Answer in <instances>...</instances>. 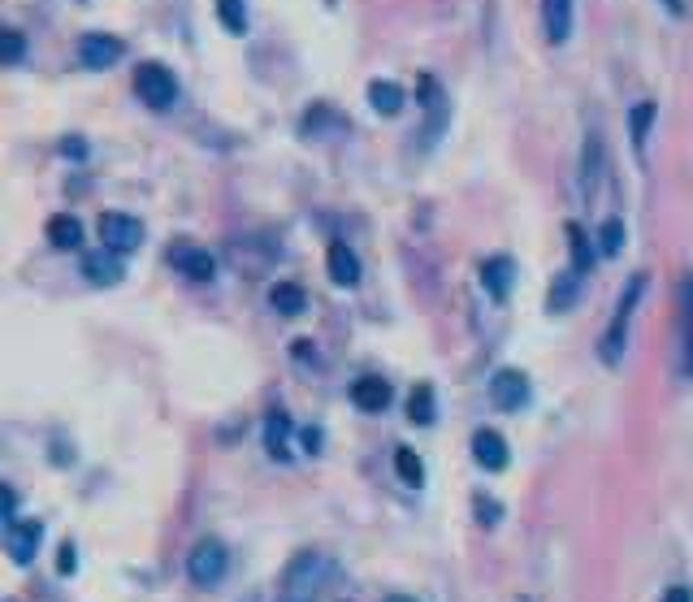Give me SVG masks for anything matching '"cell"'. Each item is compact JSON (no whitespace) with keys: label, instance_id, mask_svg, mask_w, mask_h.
Here are the masks:
<instances>
[{"label":"cell","instance_id":"obj_1","mask_svg":"<svg viewBox=\"0 0 693 602\" xmlns=\"http://www.w3.org/2000/svg\"><path fill=\"white\" fill-rule=\"evenodd\" d=\"M334 577V559L325 551H304L295 555L282 572V585H278V598L273 602H317L321 590L330 585Z\"/></svg>","mask_w":693,"mask_h":602},{"label":"cell","instance_id":"obj_2","mask_svg":"<svg viewBox=\"0 0 693 602\" xmlns=\"http://www.w3.org/2000/svg\"><path fill=\"white\" fill-rule=\"evenodd\" d=\"M226 572H230V551H226V542H217V538L195 542V551H191V559H187V577L200 585V590H217V585L226 581Z\"/></svg>","mask_w":693,"mask_h":602},{"label":"cell","instance_id":"obj_3","mask_svg":"<svg viewBox=\"0 0 693 602\" xmlns=\"http://www.w3.org/2000/svg\"><path fill=\"white\" fill-rule=\"evenodd\" d=\"M642 291H646V273H637V278L629 282V291H624V299H620L616 317H611V330L603 334V347H598L603 364H620L624 338H629V321H633V308H637V299H642Z\"/></svg>","mask_w":693,"mask_h":602},{"label":"cell","instance_id":"obj_4","mask_svg":"<svg viewBox=\"0 0 693 602\" xmlns=\"http://www.w3.org/2000/svg\"><path fill=\"white\" fill-rule=\"evenodd\" d=\"M135 96L148 104V109H169V104L178 100V83H174V74L165 70L161 61H143L135 65Z\"/></svg>","mask_w":693,"mask_h":602},{"label":"cell","instance_id":"obj_5","mask_svg":"<svg viewBox=\"0 0 693 602\" xmlns=\"http://www.w3.org/2000/svg\"><path fill=\"white\" fill-rule=\"evenodd\" d=\"M100 243H104V252L126 256V252H135V247L143 243V226L135 217H126V213H104L100 217Z\"/></svg>","mask_w":693,"mask_h":602},{"label":"cell","instance_id":"obj_6","mask_svg":"<svg viewBox=\"0 0 693 602\" xmlns=\"http://www.w3.org/2000/svg\"><path fill=\"white\" fill-rule=\"evenodd\" d=\"M122 52H126V44L117 35L91 31V35L78 39V65H83V70H109V65L122 61Z\"/></svg>","mask_w":693,"mask_h":602},{"label":"cell","instance_id":"obj_7","mask_svg":"<svg viewBox=\"0 0 693 602\" xmlns=\"http://www.w3.org/2000/svg\"><path fill=\"white\" fill-rule=\"evenodd\" d=\"M603 174H607V143L598 130H590L585 135V148H581V195L585 204L598 195V187H603Z\"/></svg>","mask_w":693,"mask_h":602},{"label":"cell","instance_id":"obj_8","mask_svg":"<svg viewBox=\"0 0 693 602\" xmlns=\"http://www.w3.org/2000/svg\"><path fill=\"white\" fill-rule=\"evenodd\" d=\"M490 399L499 412H520L529 403V377L520 369H499L490 377Z\"/></svg>","mask_w":693,"mask_h":602},{"label":"cell","instance_id":"obj_9","mask_svg":"<svg viewBox=\"0 0 693 602\" xmlns=\"http://www.w3.org/2000/svg\"><path fill=\"white\" fill-rule=\"evenodd\" d=\"M169 265H174L182 278H191V282H208L213 278V256L204 252V247H195L187 239H178V243H169Z\"/></svg>","mask_w":693,"mask_h":602},{"label":"cell","instance_id":"obj_10","mask_svg":"<svg viewBox=\"0 0 693 602\" xmlns=\"http://www.w3.org/2000/svg\"><path fill=\"white\" fill-rule=\"evenodd\" d=\"M39 542H44V525L39 520H26V525H9L5 533V546H9V559L13 564H31L39 555Z\"/></svg>","mask_w":693,"mask_h":602},{"label":"cell","instance_id":"obj_11","mask_svg":"<svg viewBox=\"0 0 693 602\" xmlns=\"http://www.w3.org/2000/svg\"><path fill=\"white\" fill-rule=\"evenodd\" d=\"M351 403H356L360 412H386L390 408V382H382V377H356V382H351Z\"/></svg>","mask_w":693,"mask_h":602},{"label":"cell","instance_id":"obj_12","mask_svg":"<svg viewBox=\"0 0 693 602\" xmlns=\"http://www.w3.org/2000/svg\"><path fill=\"white\" fill-rule=\"evenodd\" d=\"M542 26H546V39L559 48L568 44L572 35V0H542Z\"/></svg>","mask_w":693,"mask_h":602},{"label":"cell","instance_id":"obj_13","mask_svg":"<svg viewBox=\"0 0 693 602\" xmlns=\"http://www.w3.org/2000/svg\"><path fill=\"white\" fill-rule=\"evenodd\" d=\"M473 455L481 468H490V473H503L507 468V442L503 434H494V429H481V434L473 438Z\"/></svg>","mask_w":693,"mask_h":602},{"label":"cell","instance_id":"obj_14","mask_svg":"<svg viewBox=\"0 0 693 602\" xmlns=\"http://www.w3.org/2000/svg\"><path fill=\"white\" fill-rule=\"evenodd\" d=\"M512 278H516V265L507 256H490L486 265H481V286H486L494 299H507V291H512Z\"/></svg>","mask_w":693,"mask_h":602},{"label":"cell","instance_id":"obj_15","mask_svg":"<svg viewBox=\"0 0 693 602\" xmlns=\"http://www.w3.org/2000/svg\"><path fill=\"white\" fill-rule=\"evenodd\" d=\"M325 265H330V278L338 286H356L360 282V260H356V252H351L347 243H334L330 256H325Z\"/></svg>","mask_w":693,"mask_h":602},{"label":"cell","instance_id":"obj_16","mask_svg":"<svg viewBox=\"0 0 693 602\" xmlns=\"http://www.w3.org/2000/svg\"><path fill=\"white\" fill-rule=\"evenodd\" d=\"M421 96H425V113H429V122H425V143H434V135L442 126H447V100H442V91L434 78H421Z\"/></svg>","mask_w":693,"mask_h":602},{"label":"cell","instance_id":"obj_17","mask_svg":"<svg viewBox=\"0 0 693 602\" xmlns=\"http://www.w3.org/2000/svg\"><path fill=\"white\" fill-rule=\"evenodd\" d=\"M83 273H87V282H96V286H113V282H122V260H117V252L83 256Z\"/></svg>","mask_w":693,"mask_h":602},{"label":"cell","instance_id":"obj_18","mask_svg":"<svg viewBox=\"0 0 693 602\" xmlns=\"http://www.w3.org/2000/svg\"><path fill=\"white\" fill-rule=\"evenodd\" d=\"M577 295H581V273H577V269H568V273H559V278L551 282L546 308H551V312H568L572 304H577Z\"/></svg>","mask_w":693,"mask_h":602},{"label":"cell","instance_id":"obj_19","mask_svg":"<svg viewBox=\"0 0 693 602\" xmlns=\"http://www.w3.org/2000/svg\"><path fill=\"white\" fill-rule=\"evenodd\" d=\"M48 243L61 247V252H74V247H83V226H78L74 217L57 213V217L48 221Z\"/></svg>","mask_w":693,"mask_h":602},{"label":"cell","instance_id":"obj_20","mask_svg":"<svg viewBox=\"0 0 693 602\" xmlns=\"http://www.w3.org/2000/svg\"><path fill=\"white\" fill-rule=\"evenodd\" d=\"M269 304H273V312H282V317H299V312L308 308V295L299 291L295 282H278L269 291Z\"/></svg>","mask_w":693,"mask_h":602},{"label":"cell","instance_id":"obj_21","mask_svg":"<svg viewBox=\"0 0 693 602\" xmlns=\"http://www.w3.org/2000/svg\"><path fill=\"white\" fill-rule=\"evenodd\" d=\"M286 438H291V421H286V412H273L265 421V447L273 460H291V447H286Z\"/></svg>","mask_w":693,"mask_h":602},{"label":"cell","instance_id":"obj_22","mask_svg":"<svg viewBox=\"0 0 693 602\" xmlns=\"http://www.w3.org/2000/svg\"><path fill=\"white\" fill-rule=\"evenodd\" d=\"M369 104L382 117H395L403 104H408V96H403V87L399 83H369Z\"/></svg>","mask_w":693,"mask_h":602},{"label":"cell","instance_id":"obj_23","mask_svg":"<svg viewBox=\"0 0 693 602\" xmlns=\"http://www.w3.org/2000/svg\"><path fill=\"white\" fill-rule=\"evenodd\" d=\"M650 122H655V100H642V104H633V113H629V135H633V152H637V156L646 152V135H650Z\"/></svg>","mask_w":693,"mask_h":602},{"label":"cell","instance_id":"obj_24","mask_svg":"<svg viewBox=\"0 0 693 602\" xmlns=\"http://www.w3.org/2000/svg\"><path fill=\"white\" fill-rule=\"evenodd\" d=\"M408 416L416 425H434V390L429 386H416L412 399H408Z\"/></svg>","mask_w":693,"mask_h":602},{"label":"cell","instance_id":"obj_25","mask_svg":"<svg viewBox=\"0 0 693 602\" xmlns=\"http://www.w3.org/2000/svg\"><path fill=\"white\" fill-rule=\"evenodd\" d=\"M217 18L226 31L234 35H243L247 31V9H243V0H217Z\"/></svg>","mask_w":693,"mask_h":602},{"label":"cell","instance_id":"obj_26","mask_svg":"<svg viewBox=\"0 0 693 602\" xmlns=\"http://www.w3.org/2000/svg\"><path fill=\"white\" fill-rule=\"evenodd\" d=\"M624 247V221L620 217H607L603 221V234H598V252L603 256H620Z\"/></svg>","mask_w":693,"mask_h":602},{"label":"cell","instance_id":"obj_27","mask_svg":"<svg viewBox=\"0 0 693 602\" xmlns=\"http://www.w3.org/2000/svg\"><path fill=\"white\" fill-rule=\"evenodd\" d=\"M568 239H572V269H577V273H590V265H594L590 239L581 234V226H568Z\"/></svg>","mask_w":693,"mask_h":602},{"label":"cell","instance_id":"obj_28","mask_svg":"<svg viewBox=\"0 0 693 602\" xmlns=\"http://www.w3.org/2000/svg\"><path fill=\"white\" fill-rule=\"evenodd\" d=\"M395 464H399V477L408 481V486H425V468H421V460H416L408 447L395 451Z\"/></svg>","mask_w":693,"mask_h":602},{"label":"cell","instance_id":"obj_29","mask_svg":"<svg viewBox=\"0 0 693 602\" xmlns=\"http://www.w3.org/2000/svg\"><path fill=\"white\" fill-rule=\"evenodd\" d=\"M26 57V39L18 35V31H5V35H0V61H5V65H18Z\"/></svg>","mask_w":693,"mask_h":602},{"label":"cell","instance_id":"obj_30","mask_svg":"<svg viewBox=\"0 0 693 602\" xmlns=\"http://www.w3.org/2000/svg\"><path fill=\"white\" fill-rule=\"evenodd\" d=\"M685 373L693 377V282H689V338H685Z\"/></svg>","mask_w":693,"mask_h":602},{"label":"cell","instance_id":"obj_31","mask_svg":"<svg viewBox=\"0 0 693 602\" xmlns=\"http://www.w3.org/2000/svg\"><path fill=\"white\" fill-rule=\"evenodd\" d=\"M0 507H5V525H13V507H18V494H13V486L0 490Z\"/></svg>","mask_w":693,"mask_h":602},{"label":"cell","instance_id":"obj_32","mask_svg":"<svg viewBox=\"0 0 693 602\" xmlns=\"http://www.w3.org/2000/svg\"><path fill=\"white\" fill-rule=\"evenodd\" d=\"M659 602H693V594L685 590V585H672V590H668V594H663Z\"/></svg>","mask_w":693,"mask_h":602},{"label":"cell","instance_id":"obj_33","mask_svg":"<svg viewBox=\"0 0 693 602\" xmlns=\"http://www.w3.org/2000/svg\"><path fill=\"white\" fill-rule=\"evenodd\" d=\"M65 152H70V156H87V143L83 139H70V143H65Z\"/></svg>","mask_w":693,"mask_h":602},{"label":"cell","instance_id":"obj_34","mask_svg":"<svg viewBox=\"0 0 693 602\" xmlns=\"http://www.w3.org/2000/svg\"><path fill=\"white\" fill-rule=\"evenodd\" d=\"M70 564H74V551H70V546H61V572H74Z\"/></svg>","mask_w":693,"mask_h":602},{"label":"cell","instance_id":"obj_35","mask_svg":"<svg viewBox=\"0 0 693 602\" xmlns=\"http://www.w3.org/2000/svg\"><path fill=\"white\" fill-rule=\"evenodd\" d=\"M668 5V13H676V18H685V0H663Z\"/></svg>","mask_w":693,"mask_h":602},{"label":"cell","instance_id":"obj_36","mask_svg":"<svg viewBox=\"0 0 693 602\" xmlns=\"http://www.w3.org/2000/svg\"><path fill=\"white\" fill-rule=\"evenodd\" d=\"M386 602H412V598H386Z\"/></svg>","mask_w":693,"mask_h":602}]
</instances>
